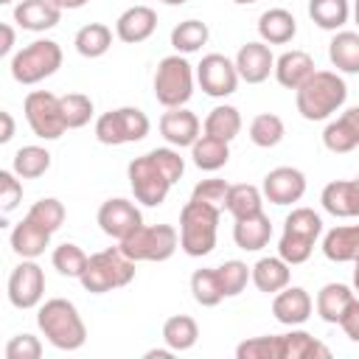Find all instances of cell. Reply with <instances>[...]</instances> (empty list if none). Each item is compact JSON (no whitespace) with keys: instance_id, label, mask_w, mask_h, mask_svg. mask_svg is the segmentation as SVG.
Masks as SVG:
<instances>
[{"instance_id":"6da1fadb","label":"cell","mask_w":359,"mask_h":359,"mask_svg":"<svg viewBox=\"0 0 359 359\" xmlns=\"http://www.w3.org/2000/svg\"><path fill=\"white\" fill-rule=\"evenodd\" d=\"M185 174V160L174 146H157L140 157H135L126 168L129 188L135 199L146 208H157L165 202L171 185Z\"/></svg>"},{"instance_id":"7a4b0ae2","label":"cell","mask_w":359,"mask_h":359,"mask_svg":"<svg viewBox=\"0 0 359 359\" xmlns=\"http://www.w3.org/2000/svg\"><path fill=\"white\" fill-rule=\"evenodd\" d=\"M348 101V84L337 70H314L303 87L294 90L297 112L306 121H328Z\"/></svg>"},{"instance_id":"3957f363","label":"cell","mask_w":359,"mask_h":359,"mask_svg":"<svg viewBox=\"0 0 359 359\" xmlns=\"http://www.w3.org/2000/svg\"><path fill=\"white\" fill-rule=\"evenodd\" d=\"M36 325H39L42 337L56 351H79L87 342V325H84L76 303H70L65 297H50L45 303H39Z\"/></svg>"},{"instance_id":"277c9868","label":"cell","mask_w":359,"mask_h":359,"mask_svg":"<svg viewBox=\"0 0 359 359\" xmlns=\"http://www.w3.org/2000/svg\"><path fill=\"white\" fill-rule=\"evenodd\" d=\"M135 280V261L121 247H107L90 255L87 269L81 272L79 283L90 294H107L112 289H123Z\"/></svg>"},{"instance_id":"5b68a950","label":"cell","mask_w":359,"mask_h":359,"mask_svg":"<svg viewBox=\"0 0 359 359\" xmlns=\"http://www.w3.org/2000/svg\"><path fill=\"white\" fill-rule=\"evenodd\" d=\"M219 208H210L205 202H185L180 210V250L191 258H205L216 247V230H219Z\"/></svg>"},{"instance_id":"8992f818","label":"cell","mask_w":359,"mask_h":359,"mask_svg":"<svg viewBox=\"0 0 359 359\" xmlns=\"http://www.w3.org/2000/svg\"><path fill=\"white\" fill-rule=\"evenodd\" d=\"M320 236H323L320 213H314L311 208H292V213L283 219V233L278 238V255L289 266L306 264Z\"/></svg>"},{"instance_id":"52a82bcc","label":"cell","mask_w":359,"mask_h":359,"mask_svg":"<svg viewBox=\"0 0 359 359\" xmlns=\"http://www.w3.org/2000/svg\"><path fill=\"white\" fill-rule=\"evenodd\" d=\"M194 81H196V70L182 53L163 56L154 70V98L165 109L185 107L194 95Z\"/></svg>"},{"instance_id":"ba28073f","label":"cell","mask_w":359,"mask_h":359,"mask_svg":"<svg viewBox=\"0 0 359 359\" xmlns=\"http://www.w3.org/2000/svg\"><path fill=\"white\" fill-rule=\"evenodd\" d=\"M59 67H62V48L53 39H34L31 45L20 48L8 62L11 79L17 84H28V87L45 81Z\"/></svg>"},{"instance_id":"9c48e42d","label":"cell","mask_w":359,"mask_h":359,"mask_svg":"<svg viewBox=\"0 0 359 359\" xmlns=\"http://www.w3.org/2000/svg\"><path fill=\"white\" fill-rule=\"evenodd\" d=\"M118 247L135 261H168L180 247V233L174 224H140L135 233H129Z\"/></svg>"},{"instance_id":"30bf717a","label":"cell","mask_w":359,"mask_h":359,"mask_svg":"<svg viewBox=\"0 0 359 359\" xmlns=\"http://www.w3.org/2000/svg\"><path fill=\"white\" fill-rule=\"evenodd\" d=\"M151 121L143 109L137 107H118L95 121V140L104 146H123V143H137L149 135Z\"/></svg>"},{"instance_id":"8fae6325","label":"cell","mask_w":359,"mask_h":359,"mask_svg":"<svg viewBox=\"0 0 359 359\" xmlns=\"http://www.w3.org/2000/svg\"><path fill=\"white\" fill-rule=\"evenodd\" d=\"M22 112L31 132L39 140H59L67 132V123L62 115V95L50 90H31L22 101Z\"/></svg>"},{"instance_id":"7c38bea8","label":"cell","mask_w":359,"mask_h":359,"mask_svg":"<svg viewBox=\"0 0 359 359\" xmlns=\"http://www.w3.org/2000/svg\"><path fill=\"white\" fill-rule=\"evenodd\" d=\"M6 292H8V303L14 309H20V311L39 309V303L45 297V272L36 264V258H22L11 269Z\"/></svg>"},{"instance_id":"4fadbf2b","label":"cell","mask_w":359,"mask_h":359,"mask_svg":"<svg viewBox=\"0 0 359 359\" xmlns=\"http://www.w3.org/2000/svg\"><path fill=\"white\" fill-rule=\"evenodd\" d=\"M241 76L236 70V62L227 59L224 53H205L202 62L196 65V84L202 87L205 95L210 98H227L236 93Z\"/></svg>"},{"instance_id":"5bb4252c","label":"cell","mask_w":359,"mask_h":359,"mask_svg":"<svg viewBox=\"0 0 359 359\" xmlns=\"http://www.w3.org/2000/svg\"><path fill=\"white\" fill-rule=\"evenodd\" d=\"M95 222H98L101 233H107L115 241H123L129 233H135L143 224V216H140V208L135 202H129L123 196H115V199H107L98 208Z\"/></svg>"},{"instance_id":"9a60e30c","label":"cell","mask_w":359,"mask_h":359,"mask_svg":"<svg viewBox=\"0 0 359 359\" xmlns=\"http://www.w3.org/2000/svg\"><path fill=\"white\" fill-rule=\"evenodd\" d=\"M261 191L264 199H269L272 205H294L306 194V174L294 165H278L266 171Z\"/></svg>"},{"instance_id":"2e32d148","label":"cell","mask_w":359,"mask_h":359,"mask_svg":"<svg viewBox=\"0 0 359 359\" xmlns=\"http://www.w3.org/2000/svg\"><path fill=\"white\" fill-rule=\"evenodd\" d=\"M233 62H236L241 81H247V84H261L269 79V73H275V56L264 39L241 45Z\"/></svg>"},{"instance_id":"e0dca14e","label":"cell","mask_w":359,"mask_h":359,"mask_svg":"<svg viewBox=\"0 0 359 359\" xmlns=\"http://www.w3.org/2000/svg\"><path fill=\"white\" fill-rule=\"evenodd\" d=\"M311 309H314V300L311 294L303 289V286H286L280 292H275L272 297V314L280 325H289V328H297L303 325L309 317H311Z\"/></svg>"},{"instance_id":"ac0fdd59","label":"cell","mask_w":359,"mask_h":359,"mask_svg":"<svg viewBox=\"0 0 359 359\" xmlns=\"http://www.w3.org/2000/svg\"><path fill=\"white\" fill-rule=\"evenodd\" d=\"M160 135L174 149H191L199 137V118L185 107H171L160 115Z\"/></svg>"},{"instance_id":"d6986e66","label":"cell","mask_w":359,"mask_h":359,"mask_svg":"<svg viewBox=\"0 0 359 359\" xmlns=\"http://www.w3.org/2000/svg\"><path fill=\"white\" fill-rule=\"evenodd\" d=\"M320 205L325 213L337 219H356L359 216V180H334L323 188Z\"/></svg>"},{"instance_id":"ffe728a7","label":"cell","mask_w":359,"mask_h":359,"mask_svg":"<svg viewBox=\"0 0 359 359\" xmlns=\"http://www.w3.org/2000/svg\"><path fill=\"white\" fill-rule=\"evenodd\" d=\"M323 146L331 154H348L359 146V107L345 109L323 129Z\"/></svg>"},{"instance_id":"44dd1931","label":"cell","mask_w":359,"mask_h":359,"mask_svg":"<svg viewBox=\"0 0 359 359\" xmlns=\"http://www.w3.org/2000/svg\"><path fill=\"white\" fill-rule=\"evenodd\" d=\"M59 20H62V8L53 0H20L14 6V22L31 34L50 31L59 25Z\"/></svg>"},{"instance_id":"7402d4cb","label":"cell","mask_w":359,"mask_h":359,"mask_svg":"<svg viewBox=\"0 0 359 359\" xmlns=\"http://www.w3.org/2000/svg\"><path fill=\"white\" fill-rule=\"evenodd\" d=\"M157 28V11L151 6H129L115 20V36L126 45L146 42Z\"/></svg>"},{"instance_id":"603a6c76","label":"cell","mask_w":359,"mask_h":359,"mask_svg":"<svg viewBox=\"0 0 359 359\" xmlns=\"http://www.w3.org/2000/svg\"><path fill=\"white\" fill-rule=\"evenodd\" d=\"M269 238H272V222H269V216L264 210H258L252 216H241L233 224V241L244 252L264 250L269 244Z\"/></svg>"},{"instance_id":"cb8c5ba5","label":"cell","mask_w":359,"mask_h":359,"mask_svg":"<svg viewBox=\"0 0 359 359\" xmlns=\"http://www.w3.org/2000/svg\"><path fill=\"white\" fill-rule=\"evenodd\" d=\"M50 230H45L42 224H36L34 219H22L14 224L11 236H8V244L11 250L20 255V258H39L48 247H50Z\"/></svg>"},{"instance_id":"d4e9b609","label":"cell","mask_w":359,"mask_h":359,"mask_svg":"<svg viewBox=\"0 0 359 359\" xmlns=\"http://www.w3.org/2000/svg\"><path fill=\"white\" fill-rule=\"evenodd\" d=\"M323 255L334 264H353L359 258V224H339L323 236Z\"/></svg>"},{"instance_id":"484cf974","label":"cell","mask_w":359,"mask_h":359,"mask_svg":"<svg viewBox=\"0 0 359 359\" xmlns=\"http://www.w3.org/2000/svg\"><path fill=\"white\" fill-rule=\"evenodd\" d=\"M252 283L264 294H275L292 283V266L280 255H264L252 264Z\"/></svg>"},{"instance_id":"4316f807","label":"cell","mask_w":359,"mask_h":359,"mask_svg":"<svg viewBox=\"0 0 359 359\" xmlns=\"http://www.w3.org/2000/svg\"><path fill=\"white\" fill-rule=\"evenodd\" d=\"M314 73V59L306 50H286L275 59V79L286 90H297Z\"/></svg>"},{"instance_id":"83f0119b","label":"cell","mask_w":359,"mask_h":359,"mask_svg":"<svg viewBox=\"0 0 359 359\" xmlns=\"http://www.w3.org/2000/svg\"><path fill=\"white\" fill-rule=\"evenodd\" d=\"M297 34V20L286 8H266L258 17V36L266 45H286Z\"/></svg>"},{"instance_id":"f1b7e54d","label":"cell","mask_w":359,"mask_h":359,"mask_svg":"<svg viewBox=\"0 0 359 359\" xmlns=\"http://www.w3.org/2000/svg\"><path fill=\"white\" fill-rule=\"evenodd\" d=\"M328 59L337 73H359V31H334L328 42Z\"/></svg>"},{"instance_id":"f546056e","label":"cell","mask_w":359,"mask_h":359,"mask_svg":"<svg viewBox=\"0 0 359 359\" xmlns=\"http://www.w3.org/2000/svg\"><path fill=\"white\" fill-rule=\"evenodd\" d=\"M353 289L345 286V283H325L320 292H317V300H314V309H317V317L323 323H331V325H339V317L342 311L348 309V303L353 300Z\"/></svg>"},{"instance_id":"4dcf8cb0","label":"cell","mask_w":359,"mask_h":359,"mask_svg":"<svg viewBox=\"0 0 359 359\" xmlns=\"http://www.w3.org/2000/svg\"><path fill=\"white\" fill-rule=\"evenodd\" d=\"M191 160L202 171H219L230 160V143L219 140V137H210V135H199L196 143L191 146Z\"/></svg>"},{"instance_id":"1f68e13d","label":"cell","mask_w":359,"mask_h":359,"mask_svg":"<svg viewBox=\"0 0 359 359\" xmlns=\"http://www.w3.org/2000/svg\"><path fill=\"white\" fill-rule=\"evenodd\" d=\"M73 45L84 59H98L112 48V31L104 22H87L76 31Z\"/></svg>"},{"instance_id":"d6a6232c","label":"cell","mask_w":359,"mask_h":359,"mask_svg":"<svg viewBox=\"0 0 359 359\" xmlns=\"http://www.w3.org/2000/svg\"><path fill=\"white\" fill-rule=\"evenodd\" d=\"M196 339H199V325H196L194 317H188V314H174V317H168V320L163 323V342H165L174 353L191 351V348L196 345Z\"/></svg>"},{"instance_id":"836d02e7","label":"cell","mask_w":359,"mask_h":359,"mask_svg":"<svg viewBox=\"0 0 359 359\" xmlns=\"http://www.w3.org/2000/svg\"><path fill=\"white\" fill-rule=\"evenodd\" d=\"M309 17L323 31H342L351 17L348 0H309Z\"/></svg>"},{"instance_id":"e575fe53","label":"cell","mask_w":359,"mask_h":359,"mask_svg":"<svg viewBox=\"0 0 359 359\" xmlns=\"http://www.w3.org/2000/svg\"><path fill=\"white\" fill-rule=\"evenodd\" d=\"M202 129H205V135L230 143V140L238 137V132H241V112H238L236 107H230V104H219V107H213V109L208 112Z\"/></svg>"},{"instance_id":"d590c367","label":"cell","mask_w":359,"mask_h":359,"mask_svg":"<svg viewBox=\"0 0 359 359\" xmlns=\"http://www.w3.org/2000/svg\"><path fill=\"white\" fill-rule=\"evenodd\" d=\"M224 210H227L233 219L252 216V213L264 210V191H261L258 185H250V182L230 185V191H227V202H224Z\"/></svg>"},{"instance_id":"8d00e7d4","label":"cell","mask_w":359,"mask_h":359,"mask_svg":"<svg viewBox=\"0 0 359 359\" xmlns=\"http://www.w3.org/2000/svg\"><path fill=\"white\" fill-rule=\"evenodd\" d=\"M238 359H286V334L252 337L236 345Z\"/></svg>"},{"instance_id":"74e56055","label":"cell","mask_w":359,"mask_h":359,"mask_svg":"<svg viewBox=\"0 0 359 359\" xmlns=\"http://www.w3.org/2000/svg\"><path fill=\"white\" fill-rule=\"evenodd\" d=\"M208 36H210V31L202 20H182L171 28V48L182 56H188V53L202 50V45H208Z\"/></svg>"},{"instance_id":"f35d334b","label":"cell","mask_w":359,"mask_h":359,"mask_svg":"<svg viewBox=\"0 0 359 359\" xmlns=\"http://www.w3.org/2000/svg\"><path fill=\"white\" fill-rule=\"evenodd\" d=\"M50 168V151L42 146H22L11 157V171L20 180H36Z\"/></svg>"},{"instance_id":"ab89813d","label":"cell","mask_w":359,"mask_h":359,"mask_svg":"<svg viewBox=\"0 0 359 359\" xmlns=\"http://www.w3.org/2000/svg\"><path fill=\"white\" fill-rule=\"evenodd\" d=\"M191 294L205 309H213V306H219L224 300V289H222L216 266H205V269H196L191 275Z\"/></svg>"},{"instance_id":"60d3db41","label":"cell","mask_w":359,"mask_h":359,"mask_svg":"<svg viewBox=\"0 0 359 359\" xmlns=\"http://www.w3.org/2000/svg\"><path fill=\"white\" fill-rule=\"evenodd\" d=\"M286 135V126L280 121V115L275 112H261L250 121V140L258 146V149H272L283 140Z\"/></svg>"},{"instance_id":"b9f144b4","label":"cell","mask_w":359,"mask_h":359,"mask_svg":"<svg viewBox=\"0 0 359 359\" xmlns=\"http://www.w3.org/2000/svg\"><path fill=\"white\" fill-rule=\"evenodd\" d=\"M87 261H90V255L79 247V244H73V241H65V244H59L56 250H53V255H50V264H53V269L62 275V278H81V272L87 269Z\"/></svg>"},{"instance_id":"7bdbcfd3","label":"cell","mask_w":359,"mask_h":359,"mask_svg":"<svg viewBox=\"0 0 359 359\" xmlns=\"http://www.w3.org/2000/svg\"><path fill=\"white\" fill-rule=\"evenodd\" d=\"M331 351L317 337L303 328H292L286 334V359H328Z\"/></svg>"},{"instance_id":"ee69618b","label":"cell","mask_w":359,"mask_h":359,"mask_svg":"<svg viewBox=\"0 0 359 359\" xmlns=\"http://www.w3.org/2000/svg\"><path fill=\"white\" fill-rule=\"evenodd\" d=\"M216 272H219L224 297H236V294H241V292L247 289V280H252V266H247V264L238 261V258L224 261L222 266H216Z\"/></svg>"},{"instance_id":"f6af8a7d","label":"cell","mask_w":359,"mask_h":359,"mask_svg":"<svg viewBox=\"0 0 359 359\" xmlns=\"http://www.w3.org/2000/svg\"><path fill=\"white\" fill-rule=\"evenodd\" d=\"M95 107H93V98L84 95V93H67L62 95V115H65V123L67 129H81L90 123Z\"/></svg>"},{"instance_id":"bcb514c9","label":"cell","mask_w":359,"mask_h":359,"mask_svg":"<svg viewBox=\"0 0 359 359\" xmlns=\"http://www.w3.org/2000/svg\"><path fill=\"white\" fill-rule=\"evenodd\" d=\"M25 216L34 219L36 224H42L45 230L56 233V230L65 224V205H62L56 196H42V199H36V202L28 208Z\"/></svg>"},{"instance_id":"7dc6e473","label":"cell","mask_w":359,"mask_h":359,"mask_svg":"<svg viewBox=\"0 0 359 359\" xmlns=\"http://www.w3.org/2000/svg\"><path fill=\"white\" fill-rule=\"evenodd\" d=\"M227 191H230V182H224V180H219V177H210V180H202V182H196V185H194L191 199H196V202H205V205H210V208L224 210Z\"/></svg>"},{"instance_id":"c3c4849f","label":"cell","mask_w":359,"mask_h":359,"mask_svg":"<svg viewBox=\"0 0 359 359\" xmlns=\"http://www.w3.org/2000/svg\"><path fill=\"white\" fill-rule=\"evenodd\" d=\"M6 359H39L42 356V342L39 337L22 331V334H14L8 342H6Z\"/></svg>"},{"instance_id":"681fc988","label":"cell","mask_w":359,"mask_h":359,"mask_svg":"<svg viewBox=\"0 0 359 359\" xmlns=\"http://www.w3.org/2000/svg\"><path fill=\"white\" fill-rule=\"evenodd\" d=\"M20 202H22V182H20V177L14 171L3 168L0 171V210L11 213Z\"/></svg>"},{"instance_id":"f907efd6","label":"cell","mask_w":359,"mask_h":359,"mask_svg":"<svg viewBox=\"0 0 359 359\" xmlns=\"http://www.w3.org/2000/svg\"><path fill=\"white\" fill-rule=\"evenodd\" d=\"M339 328L345 331V337H348L351 342H359V297H353V300L348 303V309L342 311Z\"/></svg>"},{"instance_id":"816d5d0a","label":"cell","mask_w":359,"mask_h":359,"mask_svg":"<svg viewBox=\"0 0 359 359\" xmlns=\"http://www.w3.org/2000/svg\"><path fill=\"white\" fill-rule=\"evenodd\" d=\"M0 31H3V45H0V56H8V53L14 50V28H11L8 22H3V25H0Z\"/></svg>"},{"instance_id":"f5cc1de1","label":"cell","mask_w":359,"mask_h":359,"mask_svg":"<svg viewBox=\"0 0 359 359\" xmlns=\"http://www.w3.org/2000/svg\"><path fill=\"white\" fill-rule=\"evenodd\" d=\"M0 121H3V135H0V143H8L11 137H14V118H11V112H0Z\"/></svg>"},{"instance_id":"db71d44e","label":"cell","mask_w":359,"mask_h":359,"mask_svg":"<svg viewBox=\"0 0 359 359\" xmlns=\"http://www.w3.org/2000/svg\"><path fill=\"white\" fill-rule=\"evenodd\" d=\"M53 3H56L62 11H76V8H84L90 0H53Z\"/></svg>"},{"instance_id":"11a10c76","label":"cell","mask_w":359,"mask_h":359,"mask_svg":"<svg viewBox=\"0 0 359 359\" xmlns=\"http://www.w3.org/2000/svg\"><path fill=\"white\" fill-rule=\"evenodd\" d=\"M171 348L165 345V348H154V351H146V359H171Z\"/></svg>"},{"instance_id":"9f6ffc18","label":"cell","mask_w":359,"mask_h":359,"mask_svg":"<svg viewBox=\"0 0 359 359\" xmlns=\"http://www.w3.org/2000/svg\"><path fill=\"white\" fill-rule=\"evenodd\" d=\"M353 292H359V258L353 261Z\"/></svg>"},{"instance_id":"6f0895ef","label":"cell","mask_w":359,"mask_h":359,"mask_svg":"<svg viewBox=\"0 0 359 359\" xmlns=\"http://www.w3.org/2000/svg\"><path fill=\"white\" fill-rule=\"evenodd\" d=\"M351 14H353V22L359 25V0H353V8H351Z\"/></svg>"},{"instance_id":"680465c9","label":"cell","mask_w":359,"mask_h":359,"mask_svg":"<svg viewBox=\"0 0 359 359\" xmlns=\"http://www.w3.org/2000/svg\"><path fill=\"white\" fill-rule=\"evenodd\" d=\"M160 3H165V6H185L188 0H160Z\"/></svg>"},{"instance_id":"91938a15","label":"cell","mask_w":359,"mask_h":359,"mask_svg":"<svg viewBox=\"0 0 359 359\" xmlns=\"http://www.w3.org/2000/svg\"><path fill=\"white\" fill-rule=\"evenodd\" d=\"M236 6H250V3H258V0H233Z\"/></svg>"},{"instance_id":"94428289","label":"cell","mask_w":359,"mask_h":359,"mask_svg":"<svg viewBox=\"0 0 359 359\" xmlns=\"http://www.w3.org/2000/svg\"><path fill=\"white\" fill-rule=\"evenodd\" d=\"M11 3H14V0H0V6H11Z\"/></svg>"},{"instance_id":"6125c7cd","label":"cell","mask_w":359,"mask_h":359,"mask_svg":"<svg viewBox=\"0 0 359 359\" xmlns=\"http://www.w3.org/2000/svg\"><path fill=\"white\" fill-rule=\"evenodd\" d=\"M356 180H359V177H356Z\"/></svg>"}]
</instances>
